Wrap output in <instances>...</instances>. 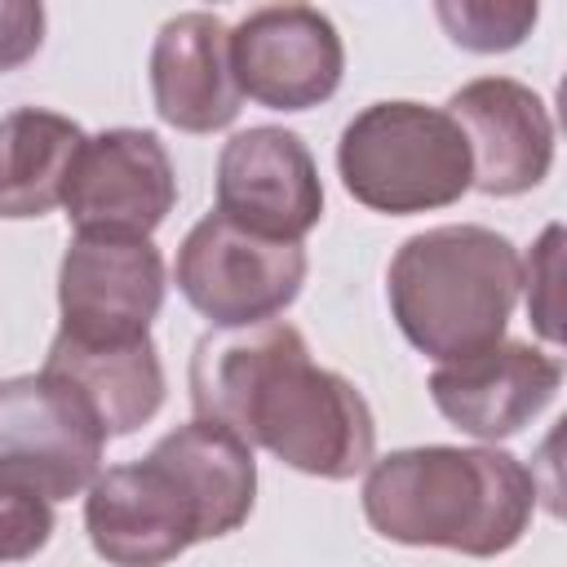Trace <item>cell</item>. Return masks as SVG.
Returning a JSON list of instances; mask_svg holds the SVG:
<instances>
[{"label": "cell", "instance_id": "6da1fadb", "mask_svg": "<svg viewBox=\"0 0 567 567\" xmlns=\"http://www.w3.org/2000/svg\"><path fill=\"white\" fill-rule=\"evenodd\" d=\"M190 403L248 447L315 478H354L372 465L377 425L368 399L337 372L319 368L292 323L217 328L190 354Z\"/></svg>", "mask_w": 567, "mask_h": 567}, {"label": "cell", "instance_id": "7a4b0ae2", "mask_svg": "<svg viewBox=\"0 0 567 567\" xmlns=\"http://www.w3.org/2000/svg\"><path fill=\"white\" fill-rule=\"evenodd\" d=\"M532 509L536 478L496 447H403L363 478V514L394 545L496 558L523 540Z\"/></svg>", "mask_w": 567, "mask_h": 567}, {"label": "cell", "instance_id": "3957f363", "mask_svg": "<svg viewBox=\"0 0 567 567\" xmlns=\"http://www.w3.org/2000/svg\"><path fill=\"white\" fill-rule=\"evenodd\" d=\"M518 288V248L487 226L421 230L403 239L385 270L399 332L439 363H465L501 346Z\"/></svg>", "mask_w": 567, "mask_h": 567}, {"label": "cell", "instance_id": "277c9868", "mask_svg": "<svg viewBox=\"0 0 567 567\" xmlns=\"http://www.w3.org/2000/svg\"><path fill=\"white\" fill-rule=\"evenodd\" d=\"M337 168L363 208L394 217L447 208L474 182L456 120L421 102L363 106L337 142Z\"/></svg>", "mask_w": 567, "mask_h": 567}, {"label": "cell", "instance_id": "5b68a950", "mask_svg": "<svg viewBox=\"0 0 567 567\" xmlns=\"http://www.w3.org/2000/svg\"><path fill=\"white\" fill-rule=\"evenodd\" d=\"M173 279L177 292L217 328H252L297 301L306 284V248L261 239L221 213H208L182 239Z\"/></svg>", "mask_w": 567, "mask_h": 567}, {"label": "cell", "instance_id": "8992f818", "mask_svg": "<svg viewBox=\"0 0 567 567\" xmlns=\"http://www.w3.org/2000/svg\"><path fill=\"white\" fill-rule=\"evenodd\" d=\"M106 434L75 390L31 372L0 381V487L53 501L89 492Z\"/></svg>", "mask_w": 567, "mask_h": 567}, {"label": "cell", "instance_id": "52a82bcc", "mask_svg": "<svg viewBox=\"0 0 567 567\" xmlns=\"http://www.w3.org/2000/svg\"><path fill=\"white\" fill-rule=\"evenodd\" d=\"M164 301V257L151 239L75 235L58 270L62 337L84 346H124L151 337Z\"/></svg>", "mask_w": 567, "mask_h": 567}, {"label": "cell", "instance_id": "ba28073f", "mask_svg": "<svg viewBox=\"0 0 567 567\" xmlns=\"http://www.w3.org/2000/svg\"><path fill=\"white\" fill-rule=\"evenodd\" d=\"M84 532L93 554L111 567H164L204 540V518L182 478L146 452L89 483Z\"/></svg>", "mask_w": 567, "mask_h": 567}, {"label": "cell", "instance_id": "9c48e42d", "mask_svg": "<svg viewBox=\"0 0 567 567\" xmlns=\"http://www.w3.org/2000/svg\"><path fill=\"white\" fill-rule=\"evenodd\" d=\"M177 199V177L168 151L146 128H106L84 137L62 208L75 235L102 239H146Z\"/></svg>", "mask_w": 567, "mask_h": 567}, {"label": "cell", "instance_id": "30bf717a", "mask_svg": "<svg viewBox=\"0 0 567 567\" xmlns=\"http://www.w3.org/2000/svg\"><path fill=\"white\" fill-rule=\"evenodd\" d=\"M230 71L244 97L270 111H306L337 93L346 49L328 13L310 4L252 9L230 31Z\"/></svg>", "mask_w": 567, "mask_h": 567}, {"label": "cell", "instance_id": "8fae6325", "mask_svg": "<svg viewBox=\"0 0 567 567\" xmlns=\"http://www.w3.org/2000/svg\"><path fill=\"white\" fill-rule=\"evenodd\" d=\"M217 213L261 239L297 244L323 217V186L306 142L288 128H244L217 155Z\"/></svg>", "mask_w": 567, "mask_h": 567}, {"label": "cell", "instance_id": "7c38bea8", "mask_svg": "<svg viewBox=\"0 0 567 567\" xmlns=\"http://www.w3.org/2000/svg\"><path fill=\"white\" fill-rule=\"evenodd\" d=\"M447 115L470 146L474 190L509 199L545 182L554 164V124L527 84L509 75L470 80L447 97Z\"/></svg>", "mask_w": 567, "mask_h": 567}, {"label": "cell", "instance_id": "4fadbf2b", "mask_svg": "<svg viewBox=\"0 0 567 567\" xmlns=\"http://www.w3.org/2000/svg\"><path fill=\"white\" fill-rule=\"evenodd\" d=\"M563 363L536 346L501 341L465 363H439L430 377L434 408L474 439H509L558 394Z\"/></svg>", "mask_w": 567, "mask_h": 567}, {"label": "cell", "instance_id": "5bb4252c", "mask_svg": "<svg viewBox=\"0 0 567 567\" xmlns=\"http://www.w3.org/2000/svg\"><path fill=\"white\" fill-rule=\"evenodd\" d=\"M151 97L164 124L182 133H213L239 115V84L230 71V31L217 13L190 9L159 27L151 49Z\"/></svg>", "mask_w": 567, "mask_h": 567}, {"label": "cell", "instance_id": "9a60e30c", "mask_svg": "<svg viewBox=\"0 0 567 567\" xmlns=\"http://www.w3.org/2000/svg\"><path fill=\"white\" fill-rule=\"evenodd\" d=\"M40 372L75 390L106 439L133 434L164 403V368L151 337L124 346H84L58 332Z\"/></svg>", "mask_w": 567, "mask_h": 567}, {"label": "cell", "instance_id": "2e32d148", "mask_svg": "<svg viewBox=\"0 0 567 567\" xmlns=\"http://www.w3.org/2000/svg\"><path fill=\"white\" fill-rule=\"evenodd\" d=\"M151 452L195 496L199 518H204V540L235 532L252 514L257 461H252V447L239 434H230L226 425L195 416L190 425H177L173 434H164Z\"/></svg>", "mask_w": 567, "mask_h": 567}, {"label": "cell", "instance_id": "e0dca14e", "mask_svg": "<svg viewBox=\"0 0 567 567\" xmlns=\"http://www.w3.org/2000/svg\"><path fill=\"white\" fill-rule=\"evenodd\" d=\"M84 146V133L75 120L44 111V106H18L0 120V217H44L62 204L71 164Z\"/></svg>", "mask_w": 567, "mask_h": 567}, {"label": "cell", "instance_id": "ac0fdd59", "mask_svg": "<svg viewBox=\"0 0 567 567\" xmlns=\"http://www.w3.org/2000/svg\"><path fill=\"white\" fill-rule=\"evenodd\" d=\"M434 18L452 35V44L470 53H505L523 44V35L536 27V4H492V0H461V4H434Z\"/></svg>", "mask_w": 567, "mask_h": 567}, {"label": "cell", "instance_id": "d6986e66", "mask_svg": "<svg viewBox=\"0 0 567 567\" xmlns=\"http://www.w3.org/2000/svg\"><path fill=\"white\" fill-rule=\"evenodd\" d=\"M53 536V509L44 496L22 487H0V563L31 558Z\"/></svg>", "mask_w": 567, "mask_h": 567}, {"label": "cell", "instance_id": "ffe728a7", "mask_svg": "<svg viewBox=\"0 0 567 567\" xmlns=\"http://www.w3.org/2000/svg\"><path fill=\"white\" fill-rule=\"evenodd\" d=\"M558 261H563V226H549L527 266H523V279H527V315L536 323V332L545 341H558L563 328H558Z\"/></svg>", "mask_w": 567, "mask_h": 567}, {"label": "cell", "instance_id": "44dd1931", "mask_svg": "<svg viewBox=\"0 0 567 567\" xmlns=\"http://www.w3.org/2000/svg\"><path fill=\"white\" fill-rule=\"evenodd\" d=\"M44 40V9L31 0H0V71L22 66Z\"/></svg>", "mask_w": 567, "mask_h": 567}]
</instances>
